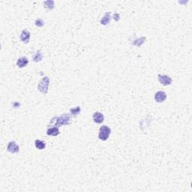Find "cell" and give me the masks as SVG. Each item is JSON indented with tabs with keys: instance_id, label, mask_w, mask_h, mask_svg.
I'll return each mask as SVG.
<instances>
[{
	"instance_id": "obj_1",
	"label": "cell",
	"mask_w": 192,
	"mask_h": 192,
	"mask_svg": "<svg viewBox=\"0 0 192 192\" xmlns=\"http://www.w3.org/2000/svg\"><path fill=\"white\" fill-rule=\"evenodd\" d=\"M71 114H63L61 116L55 117L54 119H53L50 122V125L53 124L54 126H60L62 125H68L71 122Z\"/></svg>"
},
{
	"instance_id": "obj_2",
	"label": "cell",
	"mask_w": 192,
	"mask_h": 192,
	"mask_svg": "<svg viewBox=\"0 0 192 192\" xmlns=\"http://www.w3.org/2000/svg\"><path fill=\"white\" fill-rule=\"evenodd\" d=\"M49 84H50V79L48 77H44L39 82V85H38V89L40 92L43 93V94H47L48 92V89H49Z\"/></svg>"
},
{
	"instance_id": "obj_3",
	"label": "cell",
	"mask_w": 192,
	"mask_h": 192,
	"mask_svg": "<svg viewBox=\"0 0 192 192\" xmlns=\"http://www.w3.org/2000/svg\"><path fill=\"white\" fill-rule=\"evenodd\" d=\"M110 134H111V129L107 125H102L99 129V134H98V138L101 140L105 141L109 138Z\"/></svg>"
},
{
	"instance_id": "obj_4",
	"label": "cell",
	"mask_w": 192,
	"mask_h": 192,
	"mask_svg": "<svg viewBox=\"0 0 192 192\" xmlns=\"http://www.w3.org/2000/svg\"><path fill=\"white\" fill-rule=\"evenodd\" d=\"M158 81L162 84L163 86H169L172 83V79L167 75H161V74H158Z\"/></svg>"
},
{
	"instance_id": "obj_5",
	"label": "cell",
	"mask_w": 192,
	"mask_h": 192,
	"mask_svg": "<svg viewBox=\"0 0 192 192\" xmlns=\"http://www.w3.org/2000/svg\"><path fill=\"white\" fill-rule=\"evenodd\" d=\"M7 150L11 153H18L20 150L19 146L17 144L15 141H11L8 144Z\"/></svg>"
},
{
	"instance_id": "obj_6",
	"label": "cell",
	"mask_w": 192,
	"mask_h": 192,
	"mask_svg": "<svg viewBox=\"0 0 192 192\" xmlns=\"http://www.w3.org/2000/svg\"><path fill=\"white\" fill-rule=\"evenodd\" d=\"M167 99V94L164 92L159 91L155 95V100L158 103H161Z\"/></svg>"
},
{
	"instance_id": "obj_7",
	"label": "cell",
	"mask_w": 192,
	"mask_h": 192,
	"mask_svg": "<svg viewBox=\"0 0 192 192\" xmlns=\"http://www.w3.org/2000/svg\"><path fill=\"white\" fill-rule=\"evenodd\" d=\"M30 36H31V34H30L28 30L24 29L22 31V32H21L20 38V40L26 43V44H27V43L29 41Z\"/></svg>"
},
{
	"instance_id": "obj_8",
	"label": "cell",
	"mask_w": 192,
	"mask_h": 192,
	"mask_svg": "<svg viewBox=\"0 0 192 192\" xmlns=\"http://www.w3.org/2000/svg\"><path fill=\"white\" fill-rule=\"evenodd\" d=\"M93 120L97 124H101L104 122V116L100 112H95L93 114Z\"/></svg>"
},
{
	"instance_id": "obj_9",
	"label": "cell",
	"mask_w": 192,
	"mask_h": 192,
	"mask_svg": "<svg viewBox=\"0 0 192 192\" xmlns=\"http://www.w3.org/2000/svg\"><path fill=\"white\" fill-rule=\"evenodd\" d=\"M29 64V60L25 56L23 57H20V59H18V62H17V65H18L19 68H24L26 67Z\"/></svg>"
},
{
	"instance_id": "obj_10",
	"label": "cell",
	"mask_w": 192,
	"mask_h": 192,
	"mask_svg": "<svg viewBox=\"0 0 192 192\" xmlns=\"http://www.w3.org/2000/svg\"><path fill=\"white\" fill-rule=\"evenodd\" d=\"M47 135L49 136H57L60 135V129L57 127H51L47 130Z\"/></svg>"
},
{
	"instance_id": "obj_11",
	"label": "cell",
	"mask_w": 192,
	"mask_h": 192,
	"mask_svg": "<svg viewBox=\"0 0 192 192\" xmlns=\"http://www.w3.org/2000/svg\"><path fill=\"white\" fill-rule=\"evenodd\" d=\"M110 20H111V17H110V13H106L104 14L102 19L101 20V23L104 26H106V25L110 23Z\"/></svg>"
},
{
	"instance_id": "obj_12",
	"label": "cell",
	"mask_w": 192,
	"mask_h": 192,
	"mask_svg": "<svg viewBox=\"0 0 192 192\" xmlns=\"http://www.w3.org/2000/svg\"><path fill=\"white\" fill-rule=\"evenodd\" d=\"M35 146L37 149H39L40 150H42L45 149L46 147V143L45 142L41 140H36L35 141Z\"/></svg>"
},
{
	"instance_id": "obj_13",
	"label": "cell",
	"mask_w": 192,
	"mask_h": 192,
	"mask_svg": "<svg viewBox=\"0 0 192 192\" xmlns=\"http://www.w3.org/2000/svg\"><path fill=\"white\" fill-rule=\"evenodd\" d=\"M32 59H33V61L36 62H39L41 61L42 59H43V54H42V53L41 52V50L37 51V53L34 55Z\"/></svg>"
},
{
	"instance_id": "obj_14",
	"label": "cell",
	"mask_w": 192,
	"mask_h": 192,
	"mask_svg": "<svg viewBox=\"0 0 192 192\" xmlns=\"http://www.w3.org/2000/svg\"><path fill=\"white\" fill-rule=\"evenodd\" d=\"M81 111V109L80 107H76L74 108L70 109L71 115H73V116L78 115V114H80Z\"/></svg>"
},
{
	"instance_id": "obj_15",
	"label": "cell",
	"mask_w": 192,
	"mask_h": 192,
	"mask_svg": "<svg viewBox=\"0 0 192 192\" xmlns=\"http://www.w3.org/2000/svg\"><path fill=\"white\" fill-rule=\"evenodd\" d=\"M44 5L46 8H48L50 10L54 8V2L53 1H46V2H44Z\"/></svg>"
},
{
	"instance_id": "obj_16",
	"label": "cell",
	"mask_w": 192,
	"mask_h": 192,
	"mask_svg": "<svg viewBox=\"0 0 192 192\" xmlns=\"http://www.w3.org/2000/svg\"><path fill=\"white\" fill-rule=\"evenodd\" d=\"M35 24L37 26H39V27H41V26H44V22L43 20L41 19H38L35 21Z\"/></svg>"
}]
</instances>
